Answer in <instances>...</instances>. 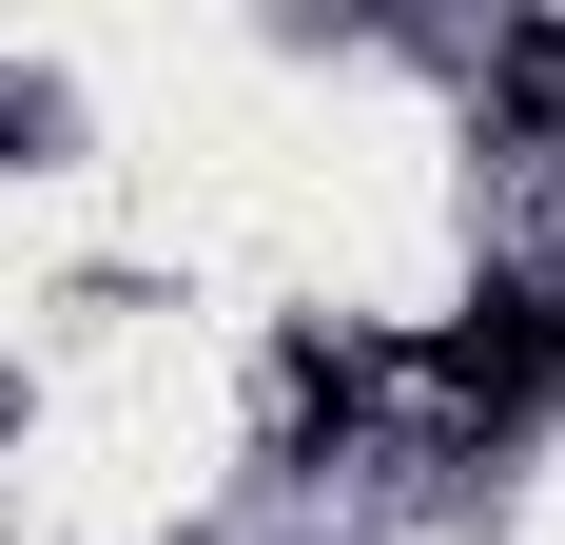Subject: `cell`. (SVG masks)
<instances>
[{
    "label": "cell",
    "instance_id": "1",
    "mask_svg": "<svg viewBox=\"0 0 565 545\" xmlns=\"http://www.w3.org/2000/svg\"><path fill=\"white\" fill-rule=\"evenodd\" d=\"M546 351H565L546 292H488V331H449V389H488V409H508V389H546Z\"/></svg>",
    "mask_w": 565,
    "mask_h": 545
}]
</instances>
